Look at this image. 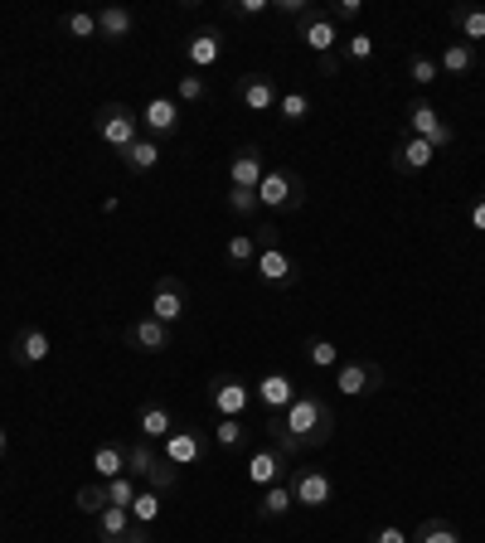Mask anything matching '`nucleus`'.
<instances>
[{"instance_id": "nucleus-1", "label": "nucleus", "mask_w": 485, "mask_h": 543, "mask_svg": "<svg viewBox=\"0 0 485 543\" xmlns=\"http://www.w3.org/2000/svg\"><path fill=\"white\" fill-rule=\"evenodd\" d=\"M277 417H282V427H287L291 437L301 442V451H316V447H325V442L335 437V408L325 403L316 388L296 393L291 408L287 413H277Z\"/></svg>"}, {"instance_id": "nucleus-2", "label": "nucleus", "mask_w": 485, "mask_h": 543, "mask_svg": "<svg viewBox=\"0 0 485 543\" xmlns=\"http://www.w3.org/2000/svg\"><path fill=\"white\" fill-rule=\"evenodd\" d=\"M253 233H258V262H253V267H258V277H262V282H267L272 291L296 287V277H301V272H296V257H291L287 248L277 243V228H272V224H258Z\"/></svg>"}, {"instance_id": "nucleus-3", "label": "nucleus", "mask_w": 485, "mask_h": 543, "mask_svg": "<svg viewBox=\"0 0 485 543\" xmlns=\"http://www.w3.org/2000/svg\"><path fill=\"white\" fill-rule=\"evenodd\" d=\"M258 199H262V214H296L306 204V180L296 170H287V165H267Z\"/></svg>"}, {"instance_id": "nucleus-4", "label": "nucleus", "mask_w": 485, "mask_h": 543, "mask_svg": "<svg viewBox=\"0 0 485 543\" xmlns=\"http://www.w3.org/2000/svg\"><path fill=\"white\" fill-rule=\"evenodd\" d=\"M93 131L102 146H112V151L122 156V151H131V146L141 141V117L131 112L127 102H102L93 117Z\"/></svg>"}, {"instance_id": "nucleus-5", "label": "nucleus", "mask_w": 485, "mask_h": 543, "mask_svg": "<svg viewBox=\"0 0 485 543\" xmlns=\"http://www.w3.org/2000/svg\"><path fill=\"white\" fill-rule=\"evenodd\" d=\"M296 39H301L316 59H330V54H340V39H345V34L335 30V20H330L325 5H306V10L296 15Z\"/></svg>"}, {"instance_id": "nucleus-6", "label": "nucleus", "mask_w": 485, "mask_h": 543, "mask_svg": "<svg viewBox=\"0 0 485 543\" xmlns=\"http://www.w3.org/2000/svg\"><path fill=\"white\" fill-rule=\"evenodd\" d=\"M403 131H413V136H422L432 151H447L456 141V131H452V122L427 102V97H413L408 107H403Z\"/></svg>"}, {"instance_id": "nucleus-7", "label": "nucleus", "mask_w": 485, "mask_h": 543, "mask_svg": "<svg viewBox=\"0 0 485 543\" xmlns=\"http://www.w3.org/2000/svg\"><path fill=\"white\" fill-rule=\"evenodd\" d=\"M330 388L345 393V398H374L384 388V369L374 359H340L330 369Z\"/></svg>"}, {"instance_id": "nucleus-8", "label": "nucleus", "mask_w": 485, "mask_h": 543, "mask_svg": "<svg viewBox=\"0 0 485 543\" xmlns=\"http://www.w3.org/2000/svg\"><path fill=\"white\" fill-rule=\"evenodd\" d=\"M185 311H190V291H185V282L175 277V272H165V277H156L151 282V306H146V316H156L161 325H180L185 320Z\"/></svg>"}, {"instance_id": "nucleus-9", "label": "nucleus", "mask_w": 485, "mask_h": 543, "mask_svg": "<svg viewBox=\"0 0 485 543\" xmlns=\"http://www.w3.org/2000/svg\"><path fill=\"white\" fill-rule=\"evenodd\" d=\"M287 485L301 510H330V500H335V480L325 476L321 466H291Z\"/></svg>"}, {"instance_id": "nucleus-10", "label": "nucleus", "mask_w": 485, "mask_h": 543, "mask_svg": "<svg viewBox=\"0 0 485 543\" xmlns=\"http://www.w3.org/2000/svg\"><path fill=\"white\" fill-rule=\"evenodd\" d=\"M209 408H214V417H248L253 384H243L238 374H214L209 379Z\"/></svg>"}, {"instance_id": "nucleus-11", "label": "nucleus", "mask_w": 485, "mask_h": 543, "mask_svg": "<svg viewBox=\"0 0 485 543\" xmlns=\"http://www.w3.org/2000/svg\"><path fill=\"white\" fill-rule=\"evenodd\" d=\"M233 97H238L248 112H277L282 88H277V78H267V73H238V78H233Z\"/></svg>"}, {"instance_id": "nucleus-12", "label": "nucleus", "mask_w": 485, "mask_h": 543, "mask_svg": "<svg viewBox=\"0 0 485 543\" xmlns=\"http://www.w3.org/2000/svg\"><path fill=\"white\" fill-rule=\"evenodd\" d=\"M437 160V151L422 141V136H413V131L398 127V141H393V175H403V180H413V175H422L427 165Z\"/></svg>"}, {"instance_id": "nucleus-13", "label": "nucleus", "mask_w": 485, "mask_h": 543, "mask_svg": "<svg viewBox=\"0 0 485 543\" xmlns=\"http://www.w3.org/2000/svg\"><path fill=\"white\" fill-rule=\"evenodd\" d=\"M262 175H267V156H262L258 141L238 146L233 160H228V190H258Z\"/></svg>"}, {"instance_id": "nucleus-14", "label": "nucleus", "mask_w": 485, "mask_h": 543, "mask_svg": "<svg viewBox=\"0 0 485 543\" xmlns=\"http://www.w3.org/2000/svg\"><path fill=\"white\" fill-rule=\"evenodd\" d=\"M122 340H127V350L165 354V350H170V325H161L156 316H136V320H127Z\"/></svg>"}, {"instance_id": "nucleus-15", "label": "nucleus", "mask_w": 485, "mask_h": 543, "mask_svg": "<svg viewBox=\"0 0 485 543\" xmlns=\"http://www.w3.org/2000/svg\"><path fill=\"white\" fill-rule=\"evenodd\" d=\"M185 59H190L194 73H199V68H214L219 59H224V30H219V25H204V30H194L190 44H185Z\"/></svg>"}, {"instance_id": "nucleus-16", "label": "nucleus", "mask_w": 485, "mask_h": 543, "mask_svg": "<svg viewBox=\"0 0 485 543\" xmlns=\"http://www.w3.org/2000/svg\"><path fill=\"white\" fill-rule=\"evenodd\" d=\"M161 456L175 461V466H194L204 456V427H175L161 442Z\"/></svg>"}, {"instance_id": "nucleus-17", "label": "nucleus", "mask_w": 485, "mask_h": 543, "mask_svg": "<svg viewBox=\"0 0 485 543\" xmlns=\"http://www.w3.org/2000/svg\"><path fill=\"white\" fill-rule=\"evenodd\" d=\"M243 476H248V485L253 490H267V485H277V480H287V461L277 456V451L262 442L253 456H248V466H243Z\"/></svg>"}, {"instance_id": "nucleus-18", "label": "nucleus", "mask_w": 485, "mask_h": 543, "mask_svg": "<svg viewBox=\"0 0 485 543\" xmlns=\"http://www.w3.org/2000/svg\"><path fill=\"white\" fill-rule=\"evenodd\" d=\"M10 354H15L20 369H39V364H49V330H44V325H25V330L15 335Z\"/></svg>"}, {"instance_id": "nucleus-19", "label": "nucleus", "mask_w": 485, "mask_h": 543, "mask_svg": "<svg viewBox=\"0 0 485 543\" xmlns=\"http://www.w3.org/2000/svg\"><path fill=\"white\" fill-rule=\"evenodd\" d=\"M296 393H301V388L291 384L287 374H277V369H272V374H262L258 384H253V398H258V403L267 408V413H287Z\"/></svg>"}, {"instance_id": "nucleus-20", "label": "nucleus", "mask_w": 485, "mask_h": 543, "mask_svg": "<svg viewBox=\"0 0 485 543\" xmlns=\"http://www.w3.org/2000/svg\"><path fill=\"white\" fill-rule=\"evenodd\" d=\"M141 127H146V136H175L180 131V102L175 97H151L146 102V112H141Z\"/></svg>"}, {"instance_id": "nucleus-21", "label": "nucleus", "mask_w": 485, "mask_h": 543, "mask_svg": "<svg viewBox=\"0 0 485 543\" xmlns=\"http://www.w3.org/2000/svg\"><path fill=\"white\" fill-rule=\"evenodd\" d=\"M175 427H180V422H175V413H170L165 403H146V408L136 413V437H146V442H156V447H161Z\"/></svg>"}, {"instance_id": "nucleus-22", "label": "nucleus", "mask_w": 485, "mask_h": 543, "mask_svg": "<svg viewBox=\"0 0 485 543\" xmlns=\"http://www.w3.org/2000/svg\"><path fill=\"white\" fill-rule=\"evenodd\" d=\"M131 30H136V15H131L127 5H107V10H97V39H102V44H122Z\"/></svg>"}, {"instance_id": "nucleus-23", "label": "nucleus", "mask_w": 485, "mask_h": 543, "mask_svg": "<svg viewBox=\"0 0 485 543\" xmlns=\"http://www.w3.org/2000/svg\"><path fill=\"white\" fill-rule=\"evenodd\" d=\"M291 510H296V495H291L287 480L258 490V519H282V514H291Z\"/></svg>"}, {"instance_id": "nucleus-24", "label": "nucleus", "mask_w": 485, "mask_h": 543, "mask_svg": "<svg viewBox=\"0 0 485 543\" xmlns=\"http://www.w3.org/2000/svg\"><path fill=\"white\" fill-rule=\"evenodd\" d=\"M93 476L97 480L127 476V447H122V442H102V447L93 451Z\"/></svg>"}, {"instance_id": "nucleus-25", "label": "nucleus", "mask_w": 485, "mask_h": 543, "mask_svg": "<svg viewBox=\"0 0 485 543\" xmlns=\"http://www.w3.org/2000/svg\"><path fill=\"white\" fill-rule=\"evenodd\" d=\"M122 165H127L131 175H151V170L161 165V141H156V136H141L131 151H122Z\"/></svg>"}, {"instance_id": "nucleus-26", "label": "nucleus", "mask_w": 485, "mask_h": 543, "mask_svg": "<svg viewBox=\"0 0 485 543\" xmlns=\"http://www.w3.org/2000/svg\"><path fill=\"white\" fill-rule=\"evenodd\" d=\"M262 442L277 451L282 461H296V456H301V442H296L287 427H282V417H277V413H267V422H262Z\"/></svg>"}, {"instance_id": "nucleus-27", "label": "nucleus", "mask_w": 485, "mask_h": 543, "mask_svg": "<svg viewBox=\"0 0 485 543\" xmlns=\"http://www.w3.org/2000/svg\"><path fill=\"white\" fill-rule=\"evenodd\" d=\"M131 529V510H122V505H107V510L93 519V534L97 543H117L122 534Z\"/></svg>"}, {"instance_id": "nucleus-28", "label": "nucleus", "mask_w": 485, "mask_h": 543, "mask_svg": "<svg viewBox=\"0 0 485 543\" xmlns=\"http://www.w3.org/2000/svg\"><path fill=\"white\" fill-rule=\"evenodd\" d=\"M452 30L466 39V44H485V10L481 5H456L452 10Z\"/></svg>"}, {"instance_id": "nucleus-29", "label": "nucleus", "mask_w": 485, "mask_h": 543, "mask_svg": "<svg viewBox=\"0 0 485 543\" xmlns=\"http://www.w3.org/2000/svg\"><path fill=\"white\" fill-rule=\"evenodd\" d=\"M476 64H481V54H476V44H466V39H452V44L442 49V59H437L442 73H471Z\"/></svg>"}, {"instance_id": "nucleus-30", "label": "nucleus", "mask_w": 485, "mask_h": 543, "mask_svg": "<svg viewBox=\"0 0 485 543\" xmlns=\"http://www.w3.org/2000/svg\"><path fill=\"white\" fill-rule=\"evenodd\" d=\"M161 461V451H156V442H146V437H136V442H127V476L131 480H146L151 476V466Z\"/></svg>"}, {"instance_id": "nucleus-31", "label": "nucleus", "mask_w": 485, "mask_h": 543, "mask_svg": "<svg viewBox=\"0 0 485 543\" xmlns=\"http://www.w3.org/2000/svg\"><path fill=\"white\" fill-rule=\"evenodd\" d=\"M214 442H219V451H243L248 447V422L243 417H214Z\"/></svg>"}, {"instance_id": "nucleus-32", "label": "nucleus", "mask_w": 485, "mask_h": 543, "mask_svg": "<svg viewBox=\"0 0 485 543\" xmlns=\"http://www.w3.org/2000/svg\"><path fill=\"white\" fill-rule=\"evenodd\" d=\"M413 543H461V529H456L452 519H442V514H432V519H422Z\"/></svg>"}, {"instance_id": "nucleus-33", "label": "nucleus", "mask_w": 485, "mask_h": 543, "mask_svg": "<svg viewBox=\"0 0 485 543\" xmlns=\"http://www.w3.org/2000/svg\"><path fill=\"white\" fill-rule=\"evenodd\" d=\"M73 505H78V514H88V519H97V514H102L107 505H112V500H107V480H93V485H78Z\"/></svg>"}, {"instance_id": "nucleus-34", "label": "nucleus", "mask_w": 485, "mask_h": 543, "mask_svg": "<svg viewBox=\"0 0 485 543\" xmlns=\"http://www.w3.org/2000/svg\"><path fill=\"white\" fill-rule=\"evenodd\" d=\"M277 112H282V122H287V127H301V122L311 117V93H301V88H291V93H282V102H277Z\"/></svg>"}, {"instance_id": "nucleus-35", "label": "nucleus", "mask_w": 485, "mask_h": 543, "mask_svg": "<svg viewBox=\"0 0 485 543\" xmlns=\"http://www.w3.org/2000/svg\"><path fill=\"white\" fill-rule=\"evenodd\" d=\"M161 510H165V495H156V490H146V485H141V495L131 500V519L151 529V524L161 519Z\"/></svg>"}, {"instance_id": "nucleus-36", "label": "nucleus", "mask_w": 485, "mask_h": 543, "mask_svg": "<svg viewBox=\"0 0 485 543\" xmlns=\"http://www.w3.org/2000/svg\"><path fill=\"white\" fill-rule=\"evenodd\" d=\"M306 359H311V369H321V374H330V369H335V364H340L345 354L335 350L330 340H321V335H311V340H306Z\"/></svg>"}, {"instance_id": "nucleus-37", "label": "nucleus", "mask_w": 485, "mask_h": 543, "mask_svg": "<svg viewBox=\"0 0 485 543\" xmlns=\"http://www.w3.org/2000/svg\"><path fill=\"white\" fill-rule=\"evenodd\" d=\"M228 214H238V219H262V199H258V190H228Z\"/></svg>"}, {"instance_id": "nucleus-38", "label": "nucleus", "mask_w": 485, "mask_h": 543, "mask_svg": "<svg viewBox=\"0 0 485 543\" xmlns=\"http://www.w3.org/2000/svg\"><path fill=\"white\" fill-rule=\"evenodd\" d=\"M228 262H238V267H248V262H258V233H233L224 248Z\"/></svg>"}, {"instance_id": "nucleus-39", "label": "nucleus", "mask_w": 485, "mask_h": 543, "mask_svg": "<svg viewBox=\"0 0 485 543\" xmlns=\"http://www.w3.org/2000/svg\"><path fill=\"white\" fill-rule=\"evenodd\" d=\"M340 54H345L350 64H369V59H374V39H369L364 30L345 34V39H340Z\"/></svg>"}, {"instance_id": "nucleus-40", "label": "nucleus", "mask_w": 485, "mask_h": 543, "mask_svg": "<svg viewBox=\"0 0 485 543\" xmlns=\"http://www.w3.org/2000/svg\"><path fill=\"white\" fill-rule=\"evenodd\" d=\"M175 485H180V466H175V461H156V466H151V476H146V490H156V495H165V490H175Z\"/></svg>"}, {"instance_id": "nucleus-41", "label": "nucleus", "mask_w": 485, "mask_h": 543, "mask_svg": "<svg viewBox=\"0 0 485 543\" xmlns=\"http://www.w3.org/2000/svg\"><path fill=\"white\" fill-rule=\"evenodd\" d=\"M204 97H209V83H204L194 68L175 78V102H204Z\"/></svg>"}, {"instance_id": "nucleus-42", "label": "nucleus", "mask_w": 485, "mask_h": 543, "mask_svg": "<svg viewBox=\"0 0 485 543\" xmlns=\"http://www.w3.org/2000/svg\"><path fill=\"white\" fill-rule=\"evenodd\" d=\"M408 78H413L418 88H432V83L442 78V68H437V59H427V54H413V59H408Z\"/></svg>"}, {"instance_id": "nucleus-43", "label": "nucleus", "mask_w": 485, "mask_h": 543, "mask_svg": "<svg viewBox=\"0 0 485 543\" xmlns=\"http://www.w3.org/2000/svg\"><path fill=\"white\" fill-rule=\"evenodd\" d=\"M136 495H141V485H136L131 476L107 480V500H112V505H122V510H131V500H136Z\"/></svg>"}, {"instance_id": "nucleus-44", "label": "nucleus", "mask_w": 485, "mask_h": 543, "mask_svg": "<svg viewBox=\"0 0 485 543\" xmlns=\"http://www.w3.org/2000/svg\"><path fill=\"white\" fill-rule=\"evenodd\" d=\"M272 10V0H228L224 15L228 20H258V15H267Z\"/></svg>"}, {"instance_id": "nucleus-45", "label": "nucleus", "mask_w": 485, "mask_h": 543, "mask_svg": "<svg viewBox=\"0 0 485 543\" xmlns=\"http://www.w3.org/2000/svg\"><path fill=\"white\" fill-rule=\"evenodd\" d=\"M64 30L73 34V39H97V15H88V10H78V15H68Z\"/></svg>"}, {"instance_id": "nucleus-46", "label": "nucleus", "mask_w": 485, "mask_h": 543, "mask_svg": "<svg viewBox=\"0 0 485 543\" xmlns=\"http://www.w3.org/2000/svg\"><path fill=\"white\" fill-rule=\"evenodd\" d=\"M325 10H330V20H359L364 15V0H330Z\"/></svg>"}, {"instance_id": "nucleus-47", "label": "nucleus", "mask_w": 485, "mask_h": 543, "mask_svg": "<svg viewBox=\"0 0 485 543\" xmlns=\"http://www.w3.org/2000/svg\"><path fill=\"white\" fill-rule=\"evenodd\" d=\"M369 543H413V534H408V529H398V524H384V529H374V534H369Z\"/></svg>"}, {"instance_id": "nucleus-48", "label": "nucleus", "mask_w": 485, "mask_h": 543, "mask_svg": "<svg viewBox=\"0 0 485 543\" xmlns=\"http://www.w3.org/2000/svg\"><path fill=\"white\" fill-rule=\"evenodd\" d=\"M117 543H156V534H151L146 524H136V519H131V529H127V534H122Z\"/></svg>"}, {"instance_id": "nucleus-49", "label": "nucleus", "mask_w": 485, "mask_h": 543, "mask_svg": "<svg viewBox=\"0 0 485 543\" xmlns=\"http://www.w3.org/2000/svg\"><path fill=\"white\" fill-rule=\"evenodd\" d=\"M466 219H471V228H476V233H485V199H476V204L466 209Z\"/></svg>"}, {"instance_id": "nucleus-50", "label": "nucleus", "mask_w": 485, "mask_h": 543, "mask_svg": "<svg viewBox=\"0 0 485 543\" xmlns=\"http://www.w3.org/2000/svg\"><path fill=\"white\" fill-rule=\"evenodd\" d=\"M321 64V78H340V54H330V59H316Z\"/></svg>"}, {"instance_id": "nucleus-51", "label": "nucleus", "mask_w": 485, "mask_h": 543, "mask_svg": "<svg viewBox=\"0 0 485 543\" xmlns=\"http://www.w3.org/2000/svg\"><path fill=\"white\" fill-rule=\"evenodd\" d=\"M272 10H282V15H301L306 0H272Z\"/></svg>"}, {"instance_id": "nucleus-52", "label": "nucleus", "mask_w": 485, "mask_h": 543, "mask_svg": "<svg viewBox=\"0 0 485 543\" xmlns=\"http://www.w3.org/2000/svg\"><path fill=\"white\" fill-rule=\"evenodd\" d=\"M5 451H10V432L0 427V456H5Z\"/></svg>"}, {"instance_id": "nucleus-53", "label": "nucleus", "mask_w": 485, "mask_h": 543, "mask_svg": "<svg viewBox=\"0 0 485 543\" xmlns=\"http://www.w3.org/2000/svg\"><path fill=\"white\" fill-rule=\"evenodd\" d=\"M481 64H485V44H481Z\"/></svg>"}, {"instance_id": "nucleus-54", "label": "nucleus", "mask_w": 485, "mask_h": 543, "mask_svg": "<svg viewBox=\"0 0 485 543\" xmlns=\"http://www.w3.org/2000/svg\"><path fill=\"white\" fill-rule=\"evenodd\" d=\"M0 529H5V524H0Z\"/></svg>"}]
</instances>
